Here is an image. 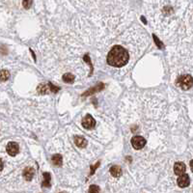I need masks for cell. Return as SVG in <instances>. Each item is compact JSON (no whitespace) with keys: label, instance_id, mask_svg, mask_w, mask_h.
<instances>
[{"label":"cell","instance_id":"8","mask_svg":"<svg viewBox=\"0 0 193 193\" xmlns=\"http://www.w3.org/2000/svg\"><path fill=\"white\" fill-rule=\"evenodd\" d=\"M34 174H35L34 169L30 168V167L25 168L24 171H23V173H22V175H23V177H24V179L26 181H31L33 179V177H34Z\"/></svg>","mask_w":193,"mask_h":193},{"label":"cell","instance_id":"17","mask_svg":"<svg viewBox=\"0 0 193 193\" xmlns=\"http://www.w3.org/2000/svg\"><path fill=\"white\" fill-rule=\"evenodd\" d=\"M99 188L97 187V185H92V187L89 188V192H99Z\"/></svg>","mask_w":193,"mask_h":193},{"label":"cell","instance_id":"10","mask_svg":"<svg viewBox=\"0 0 193 193\" xmlns=\"http://www.w3.org/2000/svg\"><path fill=\"white\" fill-rule=\"evenodd\" d=\"M122 173H123L122 168H121L120 166H118V165H114V166H112V167L110 168V174H111L113 177H115V178L121 177Z\"/></svg>","mask_w":193,"mask_h":193},{"label":"cell","instance_id":"18","mask_svg":"<svg viewBox=\"0 0 193 193\" xmlns=\"http://www.w3.org/2000/svg\"><path fill=\"white\" fill-rule=\"evenodd\" d=\"M49 86H50V90L53 92V93H56V92H58L59 91V88H56L54 85H52V84H50L49 83Z\"/></svg>","mask_w":193,"mask_h":193},{"label":"cell","instance_id":"3","mask_svg":"<svg viewBox=\"0 0 193 193\" xmlns=\"http://www.w3.org/2000/svg\"><path fill=\"white\" fill-rule=\"evenodd\" d=\"M131 145L135 150H140L142 148H144V146L146 145V140L144 137L142 136H134L131 139Z\"/></svg>","mask_w":193,"mask_h":193},{"label":"cell","instance_id":"7","mask_svg":"<svg viewBox=\"0 0 193 193\" xmlns=\"http://www.w3.org/2000/svg\"><path fill=\"white\" fill-rule=\"evenodd\" d=\"M185 168H187V167H185V164L183 162H181V161L176 162L175 165H174V172H175L176 175L181 176V175L184 174Z\"/></svg>","mask_w":193,"mask_h":193},{"label":"cell","instance_id":"15","mask_svg":"<svg viewBox=\"0 0 193 193\" xmlns=\"http://www.w3.org/2000/svg\"><path fill=\"white\" fill-rule=\"evenodd\" d=\"M0 76H1V81H5L10 77V74H9V71L2 70L1 73H0Z\"/></svg>","mask_w":193,"mask_h":193},{"label":"cell","instance_id":"14","mask_svg":"<svg viewBox=\"0 0 193 193\" xmlns=\"http://www.w3.org/2000/svg\"><path fill=\"white\" fill-rule=\"evenodd\" d=\"M62 161H63V159H62V156L60 155H54L52 156V162L54 163V165L61 166Z\"/></svg>","mask_w":193,"mask_h":193},{"label":"cell","instance_id":"19","mask_svg":"<svg viewBox=\"0 0 193 193\" xmlns=\"http://www.w3.org/2000/svg\"><path fill=\"white\" fill-rule=\"evenodd\" d=\"M154 39H155V42H156V44H158L159 47V48H161L162 45H161V44H160V42H159V39H158V38H156V37H155V36H154Z\"/></svg>","mask_w":193,"mask_h":193},{"label":"cell","instance_id":"1","mask_svg":"<svg viewBox=\"0 0 193 193\" xmlns=\"http://www.w3.org/2000/svg\"><path fill=\"white\" fill-rule=\"evenodd\" d=\"M128 59H130V55L127 49L121 46H115L107 54L106 61L108 65L112 67L121 68L126 65Z\"/></svg>","mask_w":193,"mask_h":193},{"label":"cell","instance_id":"9","mask_svg":"<svg viewBox=\"0 0 193 193\" xmlns=\"http://www.w3.org/2000/svg\"><path fill=\"white\" fill-rule=\"evenodd\" d=\"M74 142L78 148H85L87 146V140L82 136H75Z\"/></svg>","mask_w":193,"mask_h":193},{"label":"cell","instance_id":"21","mask_svg":"<svg viewBox=\"0 0 193 193\" xmlns=\"http://www.w3.org/2000/svg\"><path fill=\"white\" fill-rule=\"evenodd\" d=\"M1 170H3V161H1Z\"/></svg>","mask_w":193,"mask_h":193},{"label":"cell","instance_id":"11","mask_svg":"<svg viewBox=\"0 0 193 193\" xmlns=\"http://www.w3.org/2000/svg\"><path fill=\"white\" fill-rule=\"evenodd\" d=\"M49 88H50V86H47V85H46V84H41L38 86L37 91L40 93V94L45 95V94H47L49 91H51V90H49Z\"/></svg>","mask_w":193,"mask_h":193},{"label":"cell","instance_id":"2","mask_svg":"<svg viewBox=\"0 0 193 193\" xmlns=\"http://www.w3.org/2000/svg\"><path fill=\"white\" fill-rule=\"evenodd\" d=\"M177 86H179L183 90H188L192 87L193 85V78L189 74L181 75L177 79Z\"/></svg>","mask_w":193,"mask_h":193},{"label":"cell","instance_id":"4","mask_svg":"<svg viewBox=\"0 0 193 193\" xmlns=\"http://www.w3.org/2000/svg\"><path fill=\"white\" fill-rule=\"evenodd\" d=\"M82 126L84 128H87V130L94 128L96 126V120L91 115H86L82 120Z\"/></svg>","mask_w":193,"mask_h":193},{"label":"cell","instance_id":"6","mask_svg":"<svg viewBox=\"0 0 193 193\" xmlns=\"http://www.w3.org/2000/svg\"><path fill=\"white\" fill-rule=\"evenodd\" d=\"M19 151V147L18 145V143L16 142H10L8 143V145H7V153H8L10 155L14 156L18 155Z\"/></svg>","mask_w":193,"mask_h":193},{"label":"cell","instance_id":"5","mask_svg":"<svg viewBox=\"0 0 193 193\" xmlns=\"http://www.w3.org/2000/svg\"><path fill=\"white\" fill-rule=\"evenodd\" d=\"M190 183V180H189V176L187 174H183L179 177L178 179V185L182 188L187 187Z\"/></svg>","mask_w":193,"mask_h":193},{"label":"cell","instance_id":"13","mask_svg":"<svg viewBox=\"0 0 193 193\" xmlns=\"http://www.w3.org/2000/svg\"><path fill=\"white\" fill-rule=\"evenodd\" d=\"M63 81L66 83H73L74 81V75L71 74H65L63 75Z\"/></svg>","mask_w":193,"mask_h":193},{"label":"cell","instance_id":"16","mask_svg":"<svg viewBox=\"0 0 193 193\" xmlns=\"http://www.w3.org/2000/svg\"><path fill=\"white\" fill-rule=\"evenodd\" d=\"M22 4H23V7L25 9H29L31 6V0H23Z\"/></svg>","mask_w":193,"mask_h":193},{"label":"cell","instance_id":"12","mask_svg":"<svg viewBox=\"0 0 193 193\" xmlns=\"http://www.w3.org/2000/svg\"><path fill=\"white\" fill-rule=\"evenodd\" d=\"M44 182H42V187H50V174L49 173H44Z\"/></svg>","mask_w":193,"mask_h":193},{"label":"cell","instance_id":"20","mask_svg":"<svg viewBox=\"0 0 193 193\" xmlns=\"http://www.w3.org/2000/svg\"><path fill=\"white\" fill-rule=\"evenodd\" d=\"M190 168H191L192 172H193V160H191V161H190Z\"/></svg>","mask_w":193,"mask_h":193}]
</instances>
